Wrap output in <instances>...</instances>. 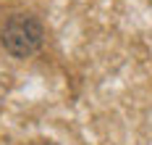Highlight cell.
Here are the masks:
<instances>
[{
	"mask_svg": "<svg viewBox=\"0 0 152 145\" xmlns=\"http://www.w3.org/2000/svg\"><path fill=\"white\" fill-rule=\"evenodd\" d=\"M45 42V27L34 13H11L0 29V45L11 58H31Z\"/></svg>",
	"mask_w": 152,
	"mask_h": 145,
	"instance_id": "obj_1",
	"label": "cell"
}]
</instances>
